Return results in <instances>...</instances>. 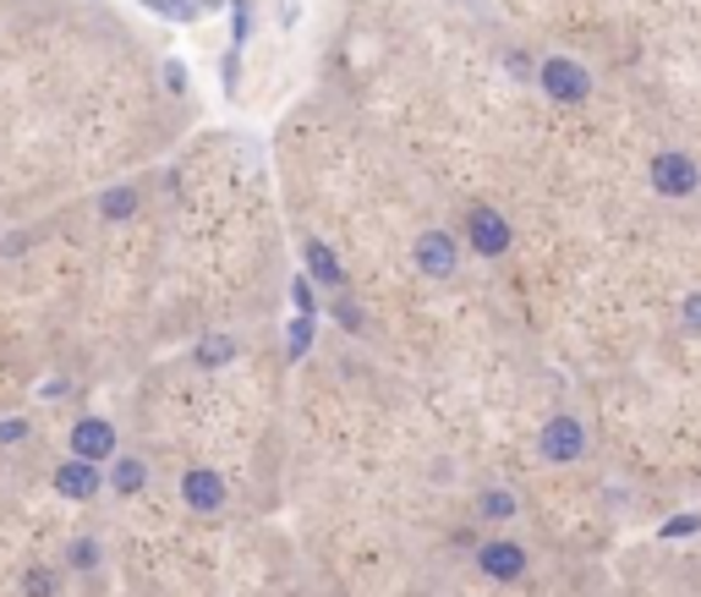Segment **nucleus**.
<instances>
[{
  "label": "nucleus",
  "instance_id": "19",
  "mask_svg": "<svg viewBox=\"0 0 701 597\" xmlns=\"http://www.w3.org/2000/svg\"><path fill=\"white\" fill-rule=\"evenodd\" d=\"M99 565V543L94 537H72V548H66V571H94Z\"/></svg>",
  "mask_w": 701,
  "mask_h": 597
},
{
  "label": "nucleus",
  "instance_id": "12",
  "mask_svg": "<svg viewBox=\"0 0 701 597\" xmlns=\"http://www.w3.org/2000/svg\"><path fill=\"white\" fill-rule=\"evenodd\" d=\"M236 351H242V345H236L231 334H203L198 351H192V362H198V367H225V362H236Z\"/></svg>",
  "mask_w": 701,
  "mask_h": 597
},
{
  "label": "nucleus",
  "instance_id": "13",
  "mask_svg": "<svg viewBox=\"0 0 701 597\" xmlns=\"http://www.w3.org/2000/svg\"><path fill=\"white\" fill-rule=\"evenodd\" d=\"M138 186H110V192H105V198H99V214H105V220H132V214H138Z\"/></svg>",
  "mask_w": 701,
  "mask_h": 597
},
{
  "label": "nucleus",
  "instance_id": "11",
  "mask_svg": "<svg viewBox=\"0 0 701 597\" xmlns=\"http://www.w3.org/2000/svg\"><path fill=\"white\" fill-rule=\"evenodd\" d=\"M142 488H148V466H142L138 455H110V493L132 499Z\"/></svg>",
  "mask_w": 701,
  "mask_h": 597
},
{
  "label": "nucleus",
  "instance_id": "7",
  "mask_svg": "<svg viewBox=\"0 0 701 597\" xmlns=\"http://www.w3.org/2000/svg\"><path fill=\"white\" fill-rule=\"evenodd\" d=\"M66 449H72L77 460L105 466V460L116 455V423H110V417H77V423H72V439H66Z\"/></svg>",
  "mask_w": 701,
  "mask_h": 597
},
{
  "label": "nucleus",
  "instance_id": "5",
  "mask_svg": "<svg viewBox=\"0 0 701 597\" xmlns=\"http://www.w3.org/2000/svg\"><path fill=\"white\" fill-rule=\"evenodd\" d=\"M652 186L663 198H691L701 186V164L686 149H658L652 153Z\"/></svg>",
  "mask_w": 701,
  "mask_h": 597
},
{
  "label": "nucleus",
  "instance_id": "16",
  "mask_svg": "<svg viewBox=\"0 0 701 597\" xmlns=\"http://www.w3.org/2000/svg\"><path fill=\"white\" fill-rule=\"evenodd\" d=\"M312 329H318V323H312V312H296V318H290V345H285V351H290V362H301V356L312 351Z\"/></svg>",
  "mask_w": 701,
  "mask_h": 597
},
{
  "label": "nucleus",
  "instance_id": "20",
  "mask_svg": "<svg viewBox=\"0 0 701 597\" xmlns=\"http://www.w3.org/2000/svg\"><path fill=\"white\" fill-rule=\"evenodd\" d=\"M691 532H701L697 510H691V515H675V521H663V526H658V537H669V543H680V537H691Z\"/></svg>",
  "mask_w": 701,
  "mask_h": 597
},
{
  "label": "nucleus",
  "instance_id": "3",
  "mask_svg": "<svg viewBox=\"0 0 701 597\" xmlns=\"http://www.w3.org/2000/svg\"><path fill=\"white\" fill-rule=\"evenodd\" d=\"M412 264H417V275H427V280L460 275V242H455V231H422L417 247H412Z\"/></svg>",
  "mask_w": 701,
  "mask_h": 597
},
{
  "label": "nucleus",
  "instance_id": "8",
  "mask_svg": "<svg viewBox=\"0 0 701 597\" xmlns=\"http://www.w3.org/2000/svg\"><path fill=\"white\" fill-rule=\"evenodd\" d=\"M181 504H187L192 515H220V510H225V477L209 471V466H192V471L181 477Z\"/></svg>",
  "mask_w": 701,
  "mask_h": 597
},
{
  "label": "nucleus",
  "instance_id": "14",
  "mask_svg": "<svg viewBox=\"0 0 701 597\" xmlns=\"http://www.w3.org/2000/svg\"><path fill=\"white\" fill-rule=\"evenodd\" d=\"M142 6H153V11H159V17H170V22H192V17L214 11L220 0H142Z\"/></svg>",
  "mask_w": 701,
  "mask_h": 597
},
{
  "label": "nucleus",
  "instance_id": "10",
  "mask_svg": "<svg viewBox=\"0 0 701 597\" xmlns=\"http://www.w3.org/2000/svg\"><path fill=\"white\" fill-rule=\"evenodd\" d=\"M99 488H105V471H99L94 460H77V455H66V460L55 466V493H66L72 504L94 499Z\"/></svg>",
  "mask_w": 701,
  "mask_h": 597
},
{
  "label": "nucleus",
  "instance_id": "2",
  "mask_svg": "<svg viewBox=\"0 0 701 597\" xmlns=\"http://www.w3.org/2000/svg\"><path fill=\"white\" fill-rule=\"evenodd\" d=\"M538 88H543L554 105H586V99H592V72H586L575 55H543Z\"/></svg>",
  "mask_w": 701,
  "mask_h": 597
},
{
  "label": "nucleus",
  "instance_id": "1",
  "mask_svg": "<svg viewBox=\"0 0 701 597\" xmlns=\"http://www.w3.org/2000/svg\"><path fill=\"white\" fill-rule=\"evenodd\" d=\"M460 231H466V247L477 253V258H504L510 247H516V225L504 220V209H493V203H471L466 209V220H460Z\"/></svg>",
  "mask_w": 701,
  "mask_h": 597
},
{
  "label": "nucleus",
  "instance_id": "22",
  "mask_svg": "<svg viewBox=\"0 0 701 597\" xmlns=\"http://www.w3.org/2000/svg\"><path fill=\"white\" fill-rule=\"evenodd\" d=\"M290 301H296V312H312V318H318V297H312V280H307V275L290 280Z\"/></svg>",
  "mask_w": 701,
  "mask_h": 597
},
{
  "label": "nucleus",
  "instance_id": "24",
  "mask_svg": "<svg viewBox=\"0 0 701 597\" xmlns=\"http://www.w3.org/2000/svg\"><path fill=\"white\" fill-rule=\"evenodd\" d=\"M680 318H686V329H697V334H701V291H691V297H686Z\"/></svg>",
  "mask_w": 701,
  "mask_h": 597
},
{
  "label": "nucleus",
  "instance_id": "18",
  "mask_svg": "<svg viewBox=\"0 0 701 597\" xmlns=\"http://www.w3.org/2000/svg\"><path fill=\"white\" fill-rule=\"evenodd\" d=\"M477 510H482L488 521H510V515H516V493H504V488H488V493L477 499Z\"/></svg>",
  "mask_w": 701,
  "mask_h": 597
},
{
  "label": "nucleus",
  "instance_id": "17",
  "mask_svg": "<svg viewBox=\"0 0 701 597\" xmlns=\"http://www.w3.org/2000/svg\"><path fill=\"white\" fill-rule=\"evenodd\" d=\"M329 312H334V323H340L346 334H362V329H368V312H362L351 297H334L329 301Z\"/></svg>",
  "mask_w": 701,
  "mask_h": 597
},
{
  "label": "nucleus",
  "instance_id": "15",
  "mask_svg": "<svg viewBox=\"0 0 701 597\" xmlns=\"http://www.w3.org/2000/svg\"><path fill=\"white\" fill-rule=\"evenodd\" d=\"M61 593V571H50V565H28L22 571V597H55Z\"/></svg>",
  "mask_w": 701,
  "mask_h": 597
},
{
  "label": "nucleus",
  "instance_id": "6",
  "mask_svg": "<svg viewBox=\"0 0 701 597\" xmlns=\"http://www.w3.org/2000/svg\"><path fill=\"white\" fill-rule=\"evenodd\" d=\"M477 571L488 582H521L527 576V548L516 537H488V543H477Z\"/></svg>",
  "mask_w": 701,
  "mask_h": 597
},
{
  "label": "nucleus",
  "instance_id": "25",
  "mask_svg": "<svg viewBox=\"0 0 701 597\" xmlns=\"http://www.w3.org/2000/svg\"><path fill=\"white\" fill-rule=\"evenodd\" d=\"M164 88H170V94H181V88H187V66H181V61H170V66H164Z\"/></svg>",
  "mask_w": 701,
  "mask_h": 597
},
{
  "label": "nucleus",
  "instance_id": "9",
  "mask_svg": "<svg viewBox=\"0 0 701 597\" xmlns=\"http://www.w3.org/2000/svg\"><path fill=\"white\" fill-rule=\"evenodd\" d=\"M301 264H307V280L323 286V291H340L346 286V264L334 258V247L323 236H301Z\"/></svg>",
  "mask_w": 701,
  "mask_h": 597
},
{
  "label": "nucleus",
  "instance_id": "4",
  "mask_svg": "<svg viewBox=\"0 0 701 597\" xmlns=\"http://www.w3.org/2000/svg\"><path fill=\"white\" fill-rule=\"evenodd\" d=\"M538 455H543V460H554V466L581 460V455H586V423H581V417H570V412L549 417V423H543V434H538Z\"/></svg>",
  "mask_w": 701,
  "mask_h": 597
},
{
  "label": "nucleus",
  "instance_id": "23",
  "mask_svg": "<svg viewBox=\"0 0 701 597\" xmlns=\"http://www.w3.org/2000/svg\"><path fill=\"white\" fill-rule=\"evenodd\" d=\"M28 439V417H6L0 423V445H22Z\"/></svg>",
  "mask_w": 701,
  "mask_h": 597
},
{
  "label": "nucleus",
  "instance_id": "21",
  "mask_svg": "<svg viewBox=\"0 0 701 597\" xmlns=\"http://www.w3.org/2000/svg\"><path fill=\"white\" fill-rule=\"evenodd\" d=\"M231 33H236V44H247V33H253V0H231Z\"/></svg>",
  "mask_w": 701,
  "mask_h": 597
}]
</instances>
